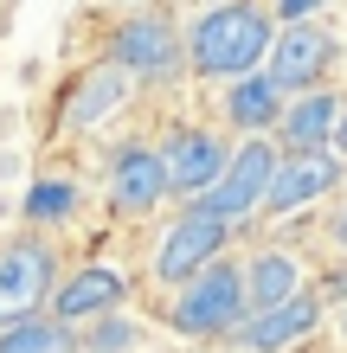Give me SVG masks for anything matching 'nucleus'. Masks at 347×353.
I'll return each instance as SVG.
<instances>
[{
    "instance_id": "1",
    "label": "nucleus",
    "mask_w": 347,
    "mask_h": 353,
    "mask_svg": "<svg viewBox=\"0 0 347 353\" xmlns=\"http://www.w3.org/2000/svg\"><path fill=\"white\" fill-rule=\"evenodd\" d=\"M270 32H277L270 0H212V7H199L187 26V77L219 90L244 71H264Z\"/></svg>"
},
{
    "instance_id": "2",
    "label": "nucleus",
    "mask_w": 347,
    "mask_h": 353,
    "mask_svg": "<svg viewBox=\"0 0 347 353\" xmlns=\"http://www.w3.org/2000/svg\"><path fill=\"white\" fill-rule=\"evenodd\" d=\"M251 315V302H244V257H212L206 270H193L180 289L161 296V327H168L174 341H232L238 321Z\"/></svg>"
},
{
    "instance_id": "3",
    "label": "nucleus",
    "mask_w": 347,
    "mask_h": 353,
    "mask_svg": "<svg viewBox=\"0 0 347 353\" xmlns=\"http://www.w3.org/2000/svg\"><path fill=\"white\" fill-rule=\"evenodd\" d=\"M103 58H116L141 90H180L187 77V26L161 7H135L103 26Z\"/></svg>"
},
{
    "instance_id": "4",
    "label": "nucleus",
    "mask_w": 347,
    "mask_h": 353,
    "mask_svg": "<svg viewBox=\"0 0 347 353\" xmlns=\"http://www.w3.org/2000/svg\"><path fill=\"white\" fill-rule=\"evenodd\" d=\"M135 97H141V84L116 65V58L97 52V58H84V65H77L65 84H58L52 110H46V141H77V135L103 129V122L129 116Z\"/></svg>"
},
{
    "instance_id": "5",
    "label": "nucleus",
    "mask_w": 347,
    "mask_h": 353,
    "mask_svg": "<svg viewBox=\"0 0 347 353\" xmlns=\"http://www.w3.org/2000/svg\"><path fill=\"white\" fill-rule=\"evenodd\" d=\"M58 276H65V251H58V238L46 225L0 232V327H13L26 315H46Z\"/></svg>"
},
{
    "instance_id": "6",
    "label": "nucleus",
    "mask_w": 347,
    "mask_h": 353,
    "mask_svg": "<svg viewBox=\"0 0 347 353\" xmlns=\"http://www.w3.org/2000/svg\"><path fill=\"white\" fill-rule=\"evenodd\" d=\"M232 232H238V225L212 219L199 199H180V212L161 225V238H155V251H148V276H141V283H148L155 296L180 289L193 270H206L212 257H226V251H232Z\"/></svg>"
},
{
    "instance_id": "7",
    "label": "nucleus",
    "mask_w": 347,
    "mask_h": 353,
    "mask_svg": "<svg viewBox=\"0 0 347 353\" xmlns=\"http://www.w3.org/2000/svg\"><path fill=\"white\" fill-rule=\"evenodd\" d=\"M335 65H347V52H341V39L321 26V19H277L270 52H264V71H270V84L283 97H302V90L328 84Z\"/></svg>"
},
{
    "instance_id": "8",
    "label": "nucleus",
    "mask_w": 347,
    "mask_h": 353,
    "mask_svg": "<svg viewBox=\"0 0 347 353\" xmlns=\"http://www.w3.org/2000/svg\"><path fill=\"white\" fill-rule=\"evenodd\" d=\"M103 199L122 225H141L168 205V168H161V141L148 135H129L116 141L110 161H103Z\"/></svg>"
},
{
    "instance_id": "9",
    "label": "nucleus",
    "mask_w": 347,
    "mask_h": 353,
    "mask_svg": "<svg viewBox=\"0 0 347 353\" xmlns=\"http://www.w3.org/2000/svg\"><path fill=\"white\" fill-rule=\"evenodd\" d=\"M277 154H283L277 135H238L226 174L199 193V205H206L212 219H226V225H251L257 205H264V186H270V174H277Z\"/></svg>"
},
{
    "instance_id": "10",
    "label": "nucleus",
    "mask_w": 347,
    "mask_h": 353,
    "mask_svg": "<svg viewBox=\"0 0 347 353\" xmlns=\"http://www.w3.org/2000/svg\"><path fill=\"white\" fill-rule=\"evenodd\" d=\"M341 180H347V161L335 148H283L257 212L264 219H296V212H309V205H321L328 193H341Z\"/></svg>"
},
{
    "instance_id": "11",
    "label": "nucleus",
    "mask_w": 347,
    "mask_h": 353,
    "mask_svg": "<svg viewBox=\"0 0 347 353\" xmlns=\"http://www.w3.org/2000/svg\"><path fill=\"white\" fill-rule=\"evenodd\" d=\"M232 148H238V141H232V129H226V122H180V129L161 141L168 199H199L219 174H226Z\"/></svg>"
},
{
    "instance_id": "12",
    "label": "nucleus",
    "mask_w": 347,
    "mask_h": 353,
    "mask_svg": "<svg viewBox=\"0 0 347 353\" xmlns=\"http://www.w3.org/2000/svg\"><path fill=\"white\" fill-rule=\"evenodd\" d=\"M321 321H328V296H321V289H302V296H290V302L251 308V315L238 321L232 347H238V353H290V347H302V341H315Z\"/></svg>"
},
{
    "instance_id": "13",
    "label": "nucleus",
    "mask_w": 347,
    "mask_h": 353,
    "mask_svg": "<svg viewBox=\"0 0 347 353\" xmlns=\"http://www.w3.org/2000/svg\"><path fill=\"white\" fill-rule=\"evenodd\" d=\"M129 296H135V276H129V270H116V263H71L65 276L52 283L46 315L65 321V327H84L97 315H116Z\"/></svg>"
},
{
    "instance_id": "14",
    "label": "nucleus",
    "mask_w": 347,
    "mask_h": 353,
    "mask_svg": "<svg viewBox=\"0 0 347 353\" xmlns=\"http://www.w3.org/2000/svg\"><path fill=\"white\" fill-rule=\"evenodd\" d=\"M341 110H347V90L335 84H315V90H302L283 103V116H277V148H335V129H341Z\"/></svg>"
},
{
    "instance_id": "15",
    "label": "nucleus",
    "mask_w": 347,
    "mask_h": 353,
    "mask_svg": "<svg viewBox=\"0 0 347 353\" xmlns=\"http://www.w3.org/2000/svg\"><path fill=\"white\" fill-rule=\"evenodd\" d=\"M283 103L290 97L270 84V71H244V77H232V84H219V122H226L232 135H270Z\"/></svg>"
},
{
    "instance_id": "16",
    "label": "nucleus",
    "mask_w": 347,
    "mask_h": 353,
    "mask_svg": "<svg viewBox=\"0 0 347 353\" xmlns=\"http://www.w3.org/2000/svg\"><path fill=\"white\" fill-rule=\"evenodd\" d=\"M309 289V263L290 244H264V251L244 257V302L251 308H270V302H290Z\"/></svg>"
},
{
    "instance_id": "17",
    "label": "nucleus",
    "mask_w": 347,
    "mask_h": 353,
    "mask_svg": "<svg viewBox=\"0 0 347 353\" xmlns=\"http://www.w3.org/2000/svg\"><path fill=\"white\" fill-rule=\"evenodd\" d=\"M0 353H84V347H77V327L52 315H26V321L0 327Z\"/></svg>"
},
{
    "instance_id": "18",
    "label": "nucleus",
    "mask_w": 347,
    "mask_h": 353,
    "mask_svg": "<svg viewBox=\"0 0 347 353\" xmlns=\"http://www.w3.org/2000/svg\"><path fill=\"white\" fill-rule=\"evenodd\" d=\"M77 212V180H39L32 186V199H26V225H65Z\"/></svg>"
},
{
    "instance_id": "19",
    "label": "nucleus",
    "mask_w": 347,
    "mask_h": 353,
    "mask_svg": "<svg viewBox=\"0 0 347 353\" xmlns=\"http://www.w3.org/2000/svg\"><path fill=\"white\" fill-rule=\"evenodd\" d=\"M77 347H84V353H141V327H135V321L97 315V321L77 327Z\"/></svg>"
},
{
    "instance_id": "20",
    "label": "nucleus",
    "mask_w": 347,
    "mask_h": 353,
    "mask_svg": "<svg viewBox=\"0 0 347 353\" xmlns=\"http://www.w3.org/2000/svg\"><path fill=\"white\" fill-rule=\"evenodd\" d=\"M321 232H328V244H335V251L347 257V193L335 199V212H328V219H321Z\"/></svg>"
},
{
    "instance_id": "21",
    "label": "nucleus",
    "mask_w": 347,
    "mask_h": 353,
    "mask_svg": "<svg viewBox=\"0 0 347 353\" xmlns=\"http://www.w3.org/2000/svg\"><path fill=\"white\" fill-rule=\"evenodd\" d=\"M270 7H277V19H315L328 0H270Z\"/></svg>"
},
{
    "instance_id": "22",
    "label": "nucleus",
    "mask_w": 347,
    "mask_h": 353,
    "mask_svg": "<svg viewBox=\"0 0 347 353\" xmlns=\"http://www.w3.org/2000/svg\"><path fill=\"white\" fill-rule=\"evenodd\" d=\"M187 353H238L232 341H199V347H187Z\"/></svg>"
},
{
    "instance_id": "23",
    "label": "nucleus",
    "mask_w": 347,
    "mask_h": 353,
    "mask_svg": "<svg viewBox=\"0 0 347 353\" xmlns=\"http://www.w3.org/2000/svg\"><path fill=\"white\" fill-rule=\"evenodd\" d=\"M290 353H335V347H328V341L315 334V341H302V347H290Z\"/></svg>"
},
{
    "instance_id": "24",
    "label": "nucleus",
    "mask_w": 347,
    "mask_h": 353,
    "mask_svg": "<svg viewBox=\"0 0 347 353\" xmlns=\"http://www.w3.org/2000/svg\"><path fill=\"white\" fill-rule=\"evenodd\" d=\"M335 154L347 161V110H341V129H335Z\"/></svg>"
},
{
    "instance_id": "25",
    "label": "nucleus",
    "mask_w": 347,
    "mask_h": 353,
    "mask_svg": "<svg viewBox=\"0 0 347 353\" xmlns=\"http://www.w3.org/2000/svg\"><path fill=\"white\" fill-rule=\"evenodd\" d=\"M335 341L347 347V302H341V315H335Z\"/></svg>"
},
{
    "instance_id": "26",
    "label": "nucleus",
    "mask_w": 347,
    "mask_h": 353,
    "mask_svg": "<svg viewBox=\"0 0 347 353\" xmlns=\"http://www.w3.org/2000/svg\"><path fill=\"white\" fill-rule=\"evenodd\" d=\"M122 7H161V0H122Z\"/></svg>"
},
{
    "instance_id": "27",
    "label": "nucleus",
    "mask_w": 347,
    "mask_h": 353,
    "mask_svg": "<svg viewBox=\"0 0 347 353\" xmlns=\"http://www.w3.org/2000/svg\"><path fill=\"white\" fill-rule=\"evenodd\" d=\"M199 7H212V0H199Z\"/></svg>"
}]
</instances>
